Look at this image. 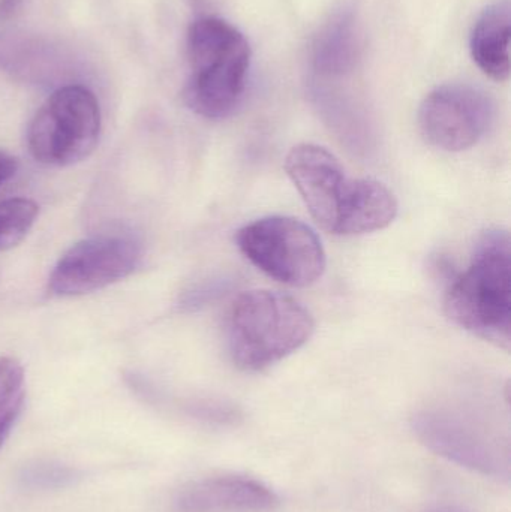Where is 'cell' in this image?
Segmentation results:
<instances>
[{"instance_id": "6da1fadb", "label": "cell", "mask_w": 511, "mask_h": 512, "mask_svg": "<svg viewBox=\"0 0 511 512\" xmlns=\"http://www.w3.org/2000/svg\"><path fill=\"white\" fill-rule=\"evenodd\" d=\"M314 330L311 312L291 295L267 289L243 292L228 315L231 360L246 372H260L302 348Z\"/></svg>"}, {"instance_id": "7a4b0ae2", "label": "cell", "mask_w": 511, "mask_h": 512, "mask_svg": "<svg viewBox=\"0 0 511 512\" xmlns=\"http://www.w3.org/2000/svg\"><path fill=\"white\" fill-rule=\"evenodd\" d=\"M510 245L507 231L483 234L470 267L446 294V312L456 325L506 351L511 343Z\"/></svg>"}, {"instance_id": "3957f363", "label": "cell", "mask_w": 511, "mask_h": 512, "mask_svg": "<svg viewBox=\"0 0 511 512\" xmlns=\"http://www.w3.org/2000/svg\"><path fill=\"white\" fill-rule=\"evenodd\" d=\"M191 77L183 98L206 119H225L239 107L251 68V47L245 35L228 21L203 17L188 33Z\"/></svg>"}, {"instance_id": "277c9868", "label": "cell", "mask_w": 511, "mask_h": 512, "mask_svg": "<svg viewBox=\"0 0 511 512\" xmlns=\"http://www.w3.org/2000/svg\"><path fill=\"white\" fill-rule=\"evenodd\" d=\"M101 110L95 95L78 84L59 87L39 108L27 128V147L39 164L69 167L95 150Z\"/></svg>"}, {"instance_id": "5b68a950", "label": "cell", "mask_w": 511, "mask_h": 512, "mask_svg": "<svg viewBox=\"0 0 511 512\" xmlns=\"http://www.w3.org/2000/svg\"><path fill=\"white\" fill-rule=\"evenodd\" d=\"M237 248L276 282L305 288L321 279L327 259L315 231L299 219L269 216L237 231Z\"/></svg>"}, {"instance_id": "8992f818", "label": "cell", "mask_w": 511, "mask_h": 512, "mask_svg": "<svg viewBox=\"0 0 511 512\" xmlns=\"http://www.w3.org/2000/svg\"><path fill=\"white\" fill-rule=\"evenodd\" d=\"M417 438L432 453L483 477L509 480L510 451L473 420L446 411L420 412L413 421Z\"/></svg>"}, {"instance_id": "52a82bcc", "label": "cell", "mask_w": 511, "mask_h": 512, "mask_svg": "<svg viewBox=\"0 0 511 512\" xmlns=\"http://www.w3.org/2000/svg\"><path fill=\"white\" fill-rule=\"evenodd\" d=\"M494 116L488 93L470 84H446L432 90L420 105L419 126L431 146L464 152L488 134Z\"/></svg>"}, {"instance_id": "ba28073f", "label": "cell", "mask_w": 511, "mask_h": 512, "mask_svg": "<svg viewBox=\"0 0 511 512\" xmlns=\"http://www.w3.org/2000/svg\"><path fill=\"white\" fill-rule=\"evenodd\" d=\"M141 248L126 236H96L72 246L57 262L48 280L59 297L89 294L134 273Z\"/></svg>"}, {"instance_id": "9c48e42d", "label": "cell", "mask_w": 511, "mask_h": 512, "mask_svg": "<svg viewBox=\"0 0 511 512\" xmlns=\"http://www.w3.org/2000/svg\"><path fill=\"white\" fill-rule=\"evenodd\" d=\"M285 171L314 221L323 230L336 234L354 185L338 158L324 147L303 143L288 153Z\"/></svg>"}, {"instance_id": "30bf717a", "label": "cell", "mask_w": 511, "mask_h": 512, "mask_svg": "<svg viewBox=\"0 0 511 512\" xmlns=\"http://www.w3.org/2000/svg\"><path fill=\"white\" fill-rule=\"evenodd\" d=\"M176 504L182 512H273L279 498L260 481L224 475L189 484Z\"/></svg>"}, {"instance_id": "8fae6325", "label": "cell", "mask_w": 511, "mask_h": 512, "mask_svg": "<svg viewBox=\"0 0 511 512\" xmlns=\"http://www.w3.org/2000/svg\"><path fill=\"white\" fill-rule=\"evenodd\" d=\"M510 35V0H495L480 14L471 33V56L492 80L510 77Z\"/></svg>"}, {"instance_id": "7c38bea8", "label": "cell", "mask_w": 511, "mask_h": 512, "mask_svg": "<svg viewBox=\"0 0 511 512\" xmlns=\"http://www.w3.org/2000/svg\"><path fill=\"white\" fill-rule=\"evenodd\" d=\"M354 180L336 236H360L384 230L398 216V200L386 185L374 179Z\"/></svg>"}, {"instance_id": "4fadbf2b", "label": "cell", "mask_w": 511, "mask_h": 512, "mask_svg": "<svg viewBox=\"0 0 511 512\" xmlns=\"http://www.w3.org/2000/svg\"><path fill=\"white\" fill-rule=\"evenodd\" d=\"M359 57V35L348 15L330 23L314 45V66L320 74L336 77L350 72Z\"/></svg>"}, {"instance_id": "5bb4252c", "label": "cell", "mask_w": 511, "mask_h": 512, "mask_svg": "<svg viewBox=\"0 0 511 512\" xmlns=\"http://www.w3.org/2000/svg\"><path fill=\"white\" fill-rule=\"evenodd\" d=\"M47 45L26 33L0 32V69L12 77L42 81L51 74L53 63Z\"/></svg>"}, {"instance_id": "9a60e30c", "label": "cell", "mask_w": 511, "mask_h": 512, "mask_svg": "<svg viewBox=\"0 0 511 512\" xmlns=\"http://www.w3.org/2000/svg\"><path fill=\"white\" fill-rule=\"evenodd\" d=\"M24 396L23 366L15 358H0V448L20 417Z\"/></svg>"}, {"instance_id": "2e32d148", "label": "cell", "mask_w": 511, "mask_h": 512, "mask_svg": "<svg viewBox=\"0 0 511 512\" xmlns=\"http://www.w3.org/2000/svg\"><path fill=\"white\" fill-rule=\"evenodd\" d=\"M39 207L26 198H11L0 203V251L17 246L38 218Z\"/></svg>"}, {"instance_id": "e0dca14e", "label": "cell", "mask_w": 511, "mask_h": 512, "mask_svg": "<svg viewBox=\"0 0 511 512\" xmlns=\"http://www.w3.org/2000/svg\"><path fill=\"white\" fill-rule=\"evenodd\" d=\"M80 477V472L71 466L54 462H36L21 471L20 481L27 489L57 490L72 486Z\"/></svg>"}, {"instance_id": "ac0fdd59", "label": "cell", "mask_w": 511, "mask_h": 512, "mask_svg": "<svg viewBox=\"0 0 511 512\" xmlns=\"http://www.w3.org/2000/svg\"><path fill=\"white\" fill-rule=\"evenodd\" d=\"M18 164L15 158L0 150V186L5 185L8 180L17 173Z\"/></svg>"}, {"instance_id": "d6986e66", "label": "cell", "mask_w": 511, "mask_h": 512, "mask_svg": "<svg viewBox=\"0 0 511 512\" xmlns=\"http://www.w3.org/2000/svg\"><path fill=\"white\" fill-rule=\"evenodd\" d=\"M24 0H0V23L11 20L18 9L23 5Z\"/></svg>"}, {"instance_id": "ffe728a7", "label": "cell", "mask_w": 511, "mask_h": 512, "mask_svg": "<svg viewBox=\"0 0 511 512\" xmlns=\"http://www.w3.org/2000/svg\"><path fill=\"white\" fill-rule=\"evenodd\" d=\"M428 512H467L464 508L458 507V505L443 504L432 507Z\"/></svg>"}]
</instances>
